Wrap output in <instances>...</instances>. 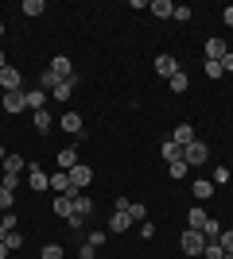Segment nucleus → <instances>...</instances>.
<instances>
[{"mask_svg": "<svg viewBox=\"0 0 233 259\" xmlns=\"http://www.w3.org/2000/svg\"><path fill=\"white\" fill-rule=\"evenodd\" d=\"M0 93H23V70L4 66L0 70Z\"/></svg>", "mask_w": 233, "mask_h": 259, "instance_id": "f257e3e1", "label": "nucleus"}, {"mask_svg": "<svg viewBox=\"0 0 233 259\" xmlns=\"http://www.w3.org/2000/svg\"><path fill=\"white\" fill-rule=\"evenodd\" d=\"M179 248L187 251V255H202V248H206V236H202L198 228H187V232L179 236Z\"/></svg>", "mask_w": 233, "mask_h": 259, "instance_id": "f03ea898", "label": "nucleus"}, {"mask_svg": "<svg viewBox=\"0 0 233 259\" xmlns=\"http://www.w3.org/2000/svg\"><path fill=\"white\" fill-rule=\"evenodd\" d=\"M206 159H210V147H206L202 140H194V143L183 147V162H187V166H202Z\"/></svg>", "mask_w": 233, "mask_h": 259, "instance_id": "7ed1b4c3", "label": "nucleus"}, {"mask_svg": "<svg viewBox=\"0 0 233 259\" xmlns=\"http://www.w3.org/2000/svg\"><path fill=\"white\" fill-rule=\"evenodd\" d=\"M47 70H51V74H55L58 81H70V77H78V74H74V62H70L66 54H55V58H51V66H47Z\"/></svg>", "mask_w": 233, "mask_h": 259, "instance_id": "20e7f679", "label": "nucleus"}, {"mask_svg": "<svg viewBox=\"0 0 233 259\" xmlns=\"http://www.w3.org/2000/svg\"><path fill=\"white\" fill-rule=\"evenodd\" d=\"M70 174V186H74V190H86L89 182H93V166H86V162H78L74 170H66Z\"/></svg>", "mask_w": 233, "mask_h": 259, "instance_id": "39448f33", "label": "nucleus"}, {"mask_svg": "<svg viewBox=\"0 0 233 259\" xmlns=\"http://www.w3.org/2000/svg\"><path fill=\"white\" fill-rule=\"evenodd\" d=\"M179 70H183V66H179V58H171V54H159V58H155V74L167 77V81H171Z\"/></svg>", "mask_w": 233, "mask_h": 259, "instance_id": "423d86ee", "label": "nucleus"}, {"mask_svg": "<svg viewBox=\"0 0 233 259\" xmlns=\"http://www.w3.org/2000/svg\"><path fill=\"white\" fill-rule=\"evenodd\" d=\"M27 186L31 190H51V174L43 166H27Z\"/></svg>", "mask_w": 233, "mask_h": 259, "instance_id": "0eeeda50", "label": "nucleus"}, {"mask_svg": "<svg viewBox=\"0 0 233 259\" xmlns=\"http://www.w3.org/2000/svg\"><path fill=\"white\" fill-rule=\"evenodd\" d=\"M136 221H132V213H124V209H113V221H109V232H117L121 236L124 228H132Z\"/></svg>", "mask_w": 233, "mask_h": 259, "instance_id": "6e6552de", "label": "nucleus"}, {"mask_svg": "<svg viewBox=\"0 0 233 259\" xmlns=\"http://www.w3.org/2000/svg\"><path fill=\"white\" fill-rule=\"evenodd\" d=\"M58 128L70 132V136H82V128H86V124H82V116H78V112H62V116H58Z\"/></svg>", "mask_w": 233, "mask_h": 259, "instance_id": "1a4fd4ad", "label": "nucleus"}, {"mask_svg": "<svg viewBox=\"0 0 233 259\" xmlns=\"http://www.w3.org/2000/svg\"><path fill=\"white\" fill-rule=\"evenodd\" d=\"M225 54H229V43H225V39H210V43H206V62H222Z\"/></svg>", "mask_w": 233, "mask_h": 259, "instance_id": "9d476101", "label": "nucleus"}, {"mask_svg": "<svg viewBox=\"0 0 233 259\" xmlns=\"http://www.w3.org/2000/svg\"><path fill=\"white\" fill-rule=\"evenodd\" d=\"M55 217H62V221L74 217V197L70 194H55Z\"/></svg>", "mask_w": 233, "mask_h": 259, "instance_id": "9b49d317", "label": "nucleus"}, {"mask_svg": "<svg viewBox=\"0 0 233 259\" xmlns=\"http://www.w3.org/2000/svg\"><path fill=\"white\" fill-rule=\"evenodd\" d=\"M23 105L31 108V112H39V108H47V93H43L39 85H35V89H27V93H23Z\"/></svg>", "mask_w": 233, "mask_h": 259, "instance_id": "f8f14e48", "label": "nucleus"}, {"mask_svg": "<svg viewBox=\"0 0 233 259\" xmlns=\"http://www.w3.org/2000/svg\"><path fill=\"white\" fill-rule=\"evenodd\" d=\"M0 105H4V112H12V116H16V112H23V93H0Z\"/></svg>", "mask_w": 233, "mask_h": 259, "instance_id": "ddd939ff", "label": "nucleus"}, {"mask_svg": "<svg viewBox=\"0 0 233 259\" xmlns=\"http://www.w3.org/2000/svg\"><path fill=\"white\" fill-rule=\"evenodd\" d=\"M70 197H74V213L78 217H89V213H93V201L86 197V190H70Z\"/></svg>", "mask_w": 233, "mask_h": 259, "instance_id": "4468645a", "label": "nucleus"}, {"mask_svg": "<svg viewBox=\"0 0 233 259\" xmlns=\"http://www.w3.org/2000/svg\"><path fill=\"white\" fill-rule=\"evenodd\" d=\"M55 162H58L55 170H74V166H78V151H74V147H62V151L55 155Z\"/></svg>", "mask_w": 233, "mask_h": 259, "instance_id": "2eb2a0df", "label": "nucleus"}, {"mask_svg": "<svg viewBox=\"0 0 233 259\" xmlns=\"http://www.w3.org/2000/svg\"><path fill=\"white\" fill-rule=\"evenodd\" d=\"M206 225H210V213H206L202 205H194V209L187 213V228H198V232H202Z\"/></svg>", "mask_w": 233, "mask_h": 259, "instance_id": "dca6fc26", "label": "nucleus"}, {"mask_svg": "<svg viewBox=\"0 0 233 259\" xmlns=\"http://www.w3.org/2000/svg\"><path fill=\"white\" fill-rule=\"evenodd\" d=\"M148 12H152L155 20H171V16H175V4H171V0H152Z\"/></svg>", "mask_w": 233, "mask_h": 259, "instance_id": "f3484780", "label": "nucleus"}, {"mask_svg": "<svg viewBox=\"0 0 233 259\" xmlns=\"http://www.w3.org/2000/svg\"><path fill=\"white\" fill-rule=\"evenodd\" d=\"M74 186H70V174L66 170H55L51 174V194H70Z\"/></svg>", "mask_w": 233, "mask_h": 259, "instance_id": "a211bd4d", "label": "nucleus"}, {"mask_svg": "<svg viewBox=\"0 0 233 259\" xmlns=\"http://www.w3.org/2000/svg\"><path fill=\"white\" fill-rule=\"evenodd\" d=\"M171 140H175L179 147H187V143H194V140H198V136H194V128H190V124H179V128H175V136H171Z\"/></svg>", "mask_w": 233, "mask_h": 259, "instance_id": "6ab92c4d", "label": "nucleus"}, {"mask_svg": "<svg viewBox=\"0 0 233 259\" xmlns=\"http://www.w3.org/2000/svg\"><path fill=\"white\" fill-rule=\"evenodd\" d=\"M190 194L198 197V201H206V197H214V182H210V178H198V182L190 186Z\"/></svg>", "mask_w": 233, "mask_h": 259, "instance_id": "aec40b11", "label": "nucleus"}, {"mask_svg": "<svg viewBox=\"0 0 233 259\" xmlns=\"http://www.w3.org/2000/svg\"><path fill=\"white\" fill-rule=\"evenodd\" d=\"M74 85H78V77H70V81H58L51 93H55V101H70V93H74Z\"/></svg>", "mask_w": 233, "mask_h": 259, "instance_id": "412c9836", "label": "nucleus"}, {"mask_svg": "<svg viewBox=\"0 0 233 259\" xmlns=\"http://www.w3.org/2000/svg\"><path fill=\"white\" fill-rule=\"evenodd\" d=\"M0 174H23V159L20 155H8V159L0 162Z\"/></svg>", "mask_w": 233, "mask_h": 259, "instance_id": "4be33fe9", "label": "nucleus"}, {"mask_svg": "<svg viewBox=\"0 0 233 259\" xmlns=\"http://www.w3.org/2000/svg\"><path fill=\"white\" fill-rule=\"evenodd\" d=\"M159 155H163V159H167V162H179V159H183V147H179V143H175V140H167V143H163V147H159Z\"/></svg>", "mask_w": 233, "mask_h": 259, "instance_id": "5701e85b", "label": "nucleus"}, {"mask_svg": "<svg viewBox=\"0 0 233 259\" xmlns=\"http://www.w3.org/2000/svg\"><path fill=\"white\" fill-rule=\"evenodd\" d=\"M31 120H35V132H51V128H55V120H51V112H47V108H39Z\"/></svg>", "mask_w": 233, "mask_h": 259, "instance_id": "b1692460", "label": "nucleus"}, {"mask_svg": "<svg viewBox=\"0 0 233 259\" xmlns=\"http://www.w3.org/2000/svg\"><path fill=\"white\" fill-rule=\"evenodd\" d=\"M43 12H47L43 0H23V16H31V20H35V16H43Z\"/></svg>", "mask_w": 233, "mask_h": 259, "instance_id": "393cba45", "label": "nucleus"}, {"mask_svg": "<svg viewBox=\"0 0 233 259\" xmlns=\"http://www.w3.org/2000/svg\"><path fill=\"white\" fill-rule=\"evenodd\" d=\"M167 85H171V93H187V85H190V77L183 74V70H179V74L171 77V81H167Z\"/></svg>", "mask_w": 233, "mask_h": 259, "instance_id": "a878e982", "label": "nucleus"}, {"mask_svg": "<svg viewBox=\"0 0 233 259\" xmlns=\"http://www.w3.org/2000/svg\"><path fill=\"white\" fill-rule=\"evenodd\" d=\"M202 259H225V248L214 240V244H206V248H202Z\"/></svg>", "mask_w": 233, "mask_h": 259, "instance_id": "bb28decb", "label": "nucleus"}, {"mask_svg": "<svg viewBox=\"0 0 233 259\" xmlns=\"http://www.w3.org/2000/svg\"><path fill=\"white\" fill-rule=\"evenodd\" d=\"M187 170H190V166H187L183 159H179V162H167V174H171L175 182H179V178H187Z\"/></svg>", "mask_w": 233, "mask_h": 259, "instance_id": "cd10ccee", "label": "nucleus"}, {"mask_svg": "<svg viewBox=\"0 0 233 259\" xmlns=\"http://www.w3.org/2000/svg\"><path fill=\"white\" fill-rule=\"evenodd\" d=\"M202 236H206V244H214V240L222 236V225H218V221H214V217H210V225L202 228Z\"/></svg>", "mask_w": 233, "mask_h": 259, "instance_id": "c85d7f7f", "label": "nucleus"}, {"mask_svg": "<svg viewBox=\"0 0 233 259\" xmlns=\"http://www.w3.org/2000/svg\"><path fill=\"white\" fill-rule=\"evenodd\" d=\"M4 244H8V251H16V248H23V232H20V228H12L8 236H4Z\"/></svg>", "mask_w": 233, "mask_h": 259, "instance_id": "c756f323", "label": "nucleus"}, {"mask_svg": "<svg viewBox=\"0 0 233 259\" xmlns=\"http://www.w3.org/2000/svg\"><path fill=\"white\" fill-rule=\"evenodd\" d=\"M66 251H62V244H47L43 251H39V259H62Z\"/></svg>", "mask_w": 233, "mask_h": 259, "instance_id": "7c9ffc66", "label": "nucleus"}, {"mask_svg": "<svg viewBox=\"0 0 233 259\" xmlns=\"http://www.w3.org/2000/svg\"><path fill=\"white\" fill-rule=\"evenodd\" d=\"M12 205H16V190H4V186H0V209L8 213Z\"/></svg>", "mask_w": 233, "mask_h": 259, "instance_id": "2f4dec72", "label": "nucleus"}, {"mask_svg": "<svg viewBox=\"0 0 233 259\" xmlns=\"http://www.w3.org/2000/svg\"><path fill=\"white\" fill-rule=\"evenodd\" d=\"M128 213H132V221H136V225H140V221H148V209L140 205V201H132V205H128Z\"/></svg>", "mask_w": 233, "mask_h": 259, "instance_id": "473e14b6", "label": "nucleus"}, {"mask_svg": "<svg viewBox=\"0 0 233 259\" xmlns=\"http://www.w3.org/2000/svg\"><path fill=\"white\" fill-rule=\"evenodd\" d=\"M218 244L225 248V255L233 251V228H222V236H218Z\"/></svg>", "mask_w": 233, "mask_h": 259, "instance_id": "72a5a7b5", "label": "nucleus"}, {"mask_svg": "<svg viewBox=\"0 0 233 259\" xmlns=\"http://www.w3.org/2000/svg\"><path fill=\"white\" fill-rule=\"evenodd\" d=\"M105 236H109V232H101V228H97V232H89V236H86V244H89V248H101Z\"/></svg>", "mask_w": 233, "mask_h": 259, "instance_id": "f704fd0d", "label": "nucleus"}, {"mask_svg": "<svg viewBox=\"0 0 233 259\" xmlns=\"http://www.w3.org/2000/svg\"><path fill=\"white\" fill-rule=\"evenodd\" d=\"M206 77H214V81H218V77H225L222 62H206Z\"/></svg>", "mask_w": 233, "mask_h": 259, "instance_id": "c9c22d12", "label": "nucleus"}, {"mask_svg": "<svg viewBox=\"0 0 233 259\" xmlns=\"http://www.w3.org/2000/svg\"><path fill=\"white\" fill-rule=\"evenodd\" d=\"M0 186H4V190H16V186H20V174H0Z\"/></svg>", "mask_w": 233, "mask_h": 259, "instance_id": "e433bc0d", "label": "nucleus"}, {"mask_svg": "<svg viewBox=\"0 0 233 259\" xmlns=\"http://www.w3.org/2000/svg\"><path fill=\"white\" fill-rule=\"evenodd\" d=\"M136 228H140V236H144V240H152V236H155V225H152V221H140Z\"/></svg>", "mask_w": 233, "mask_h": 259, "instance_id": "4c0bfd02", "label": "nucleus"}, {"mask_svg": "<svg viewBox=\"0 0 233 259\" xmlns=\"http://www.w3.org/2000/svg\"><path fill=\"white\" fill-rule=\"evenodd\" d=\"M171 20H179V23H187V20H190V8H187V4H179V8H175V16H171Z\"/></svg>", "mask_w": 233, "mask_h": 259, "instance_id": "58836bf2", "label": "nucleus"}, {"mask_svg": "<svg viewBox=\"0 0 233 259\" xmlns=\"http://www.w3.org/2000/svg\"><path fill=\"white\" fill-rule=\"evenodd\" d=\"M0 225H4V228H8V232H12V228H16V225H20V221H16V213H12V209H8V213H4V217H0Z\"/></svg>", "mask_w": 233, "mask_h": 259, "instance_id": "ea45409f", "label": "nucleus"}, {"mask_svg": "<svg viewBox=\"0 0 233 259\" xmlns=\"http://www.w3.org/2000/svg\"><path fill=\"white\" fill-rule=\"evenodd\" d=\"M222 23H225V27H233V4H229V8H222Z\"/></svg>", "mask_w": 233, "mask_h": 259, "instance_id": "a19ab883", "label": "nucleus"}, {"mask_svg": "<svg viewBox=\"0 0 233 259\" xmlns=\"http://www.w3.org/2000/svg\"><path fill=\"white\" fill-rule=\"evenodd\" d=\"M78 255H82V259H93V255H97V248H89V244H82V251H78Z\"/></svg>", "mask_w": 233, "mask_h": 259, "instance_id": "79ce46f5", "label": "nucleus"}, {"mask_svg": "<svg viewBox=\"0 0 233 259\" xmlns=\"http://www.w3.org/2000/svg\"><path fill=\"white\" fill-rule=\"evenodd\" d=\"M222 70H225V74H233V51H229V54L222 58Z\"/></svg>", "mask_w": 233, "mask_h": 259, "instance_id": "37998d69", "label": "nucleus"}, {"mask_svg": "<svg viewBox=\"0 0 233 259\" xmlns=\"http://www.w3.org/2000/svg\"><path fill=\"white\" fill-rule=\"evenodd\" d=\"M12 251H8V244H4V240H0V259H8Z\"/></svg>", "mask_w": 233, "mask_h": 259, "instance_id": "c03bdc74", "label": "nucleus"}, {"mask_svg": "<svg viewBox=\"0 0 233 259\" xmlns=\"http://www.w3.org/2000/svg\"><path fill=\"white\" fill-rule=\"evenodd\" d=\"M4 66H8V54H4V51H0V70H4Z\"/></svg>", "mask_w": 233, "mask_h": 259, "instance_id": "a18cd8bd", "label": "nucleus"}, {"mask_svg": "<svg viewBox=\"0 0 233 259\" xmlns=\"http://www.w3.org/2000/svg\"><path fill=\"white\" fill-rule=\"evenodd\" d=\"M4 159H8V151H4V143H0V162H4Z\"/></svg>", "mask_w": 233, "mask_h": 259, "instance_id": "49530a36", "label": "nucleus"}, {"mask_svg": "<svg viewBox=\"0 0 233 259\" xmlns=\"http://www.w3.org/2000/svg\"><path fill=\"white\" fill-rule=\"evenodd\" d=\"M0 39H4V23H0Z\"/></svg>", "mask_w": 233, "mask_h": 259, "instance_id": "de8ad7c7", "label": "nucleus"}, {"mask_svg": "<svg viewBox=\"0 0 233 259\" xmlns=\"http://www.w3.org/2000/svg\"><path fill=\"white\" fill-rule=\"evenodd\" d=\"M225 259H233V251H229V255H225Z\"/></svg>", "mask_w": 233, "mask_h": 259, "instance_id": "09e8293b", "label": "nucleus"}, {"mask_svg": "<svg viewBox=\"0 0 233 259\" xmlns=\"http://www.w3.org/2000/svg\"><path fill=\"white\" fill-rule=\"evenodd\" d=\"M0 217H4V209H0Z\"/></svg>", "mask_w": 233, "mask_h": 259, "instance_id": "8fccbe9b", "label": "nucleus"}]
</instances>
